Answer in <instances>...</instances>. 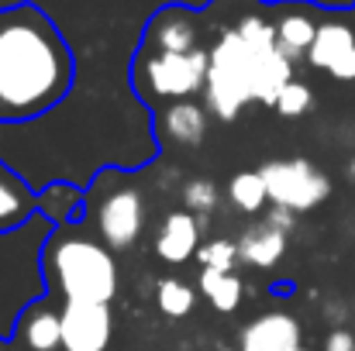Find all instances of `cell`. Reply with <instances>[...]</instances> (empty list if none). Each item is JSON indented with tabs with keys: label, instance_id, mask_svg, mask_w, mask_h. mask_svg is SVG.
<instances>
[{
	"label": "cell",
	"instance_id": "cell-9",
	"mask_svg": "<svg viewBox=\"0 0 355 351\" xmlns=\"http://www.w3.org/2000/svg\"><path fill=\"white\" fill-rule=\"evenodd\" d=\"M307 62L314 69L331 73L335 80H355V35L345 24H321L318 38L307 52Z\"/></svg>",
	"mask_w": 355,
	"mask_h": 351
},
{
	"label": "cell",
	"instance_id": "cell-26",
	"mask_svg": "<svg viewBox=\"0 0 355 351\" xmlns=\"http://www.w3.org/2000/svg\"><path fill=\"white\" fill-rule=\"evenodd\" d=\"M345 179H349V183L355 186V155L349 159V162H345Z\"/></svg>",
	"mask_w": 355,
	"mask_h": 351
},
{
	"label": "cell",
	"instance_id": "cell-19",
	"mask_svg": "<svg viewBox=\"0 0 355 351\" xmlns=\"http://www.w3.org/2000/svg\"><path fill=\"white\" fill-rule=\"evenodd\" d=\"M155 303H159V310H162L166 317L180 321V317H187V314L193 310L197 289H193L190 282L176 279V276H166V279H159V286H155Z\"/></svg>",
	"mask_w": 355,
	"mask_h": 351
},
{
	"label": "cell",
	"instance_id": "cell-15",
	"mask_svg": "<svg viewBox=\"0 0 355 351\" xmlns=\"http://www.w3.org/2000/svg\"><path fill=\"white\" fill-rule=\"evenodd\" d=\"M17 341L28 351L62 348V314L52 307H28L17 321Z\"/></svg>",
	"mask_w": 355,
	"mask_h": 351
},
{
	"label": "cell",
	"instance_id": "cell-11",
	"mask_svg": "<svg viewBox=\"0 0 355 351\" xmlns=\"http://www.w3.org/2000/svg\"><path fill=\"white\" fill-rule=\"evenodd\" d=\"M155 131L162 141L193 148L207 138V107L193 100H169L166 107L155 111Z\"/></svg>",
	"mask_w": 355,
	"mask_h": 351
},
{
	"label": "cell",
	"instance_id": "cell-31",
	"mask_svg": "<svg viewBox=\"0 0 355 351\" xmlns=\"http://www.w3.org/2000/svg\"><path fill=\"white\" fill-rule=\"evenodd\" d=\"M352 83H355V80H352Z\"/></svg>",
	"mask_w": 355,
	"mask_h": 351
},
{
	"label": "cell",
	"instance_id": "cell-30",
	"mask_svg": "<svg viewBox=\"0 0 355 351\" xmlns=\"http://www.w3.org/2000/svg\"><path fill=\"white\" fill-rule=\"evenodd\" d=\"M352 310H355V303H352Z\"/></svg>",
	"mask_w": 355,
	"mask_h": 351
},
{
	"label": "cell",
	"instance_id": "cell-4",
	"mask_svg": "<svg viewBox=\"0 0 355 351\" xmlns=\"http://www.w3.org/2000/svg\"><path fill=\"white\" fill-rule=\"evenodd\" d=\"M211 52H148L138 62L141 93L155 100H190L207 87Z\"/></svg>",
	"mask_w": 355,
	"mask_h": 351
},
{
	"label": "cell",
	"instance_id": "cell-6",
	"mask_svg": "<svg viewBox=\"0 0 355 351\" xmlns=\"http://www.w3.org/2000/svg\"><path fill=\"white\" fill-rule=\"evenodd\" d=\"M145 214H148V207H145L141 193L131 186H118L97 204L94 224H97L101 241L111 251H128L145 231Z\"/></svg>",
	"mask_w": 355,
	"mask_h": 351
},
{
	"label": "cell",
	"instance_id": "cell-8",
	"mask_svg": "<svg viewBox=\"0 0 355 351\" xmlns=\"http://www.w3.org/2000/svg\"><path fill=\"white\" fill-rule=\"evenodd\" d=\"M304 341V327L286 310H266L241 327L238 348L241 351H293Z\"/></svg>",
	"mask_w": 355,
	"mask_h": 351
},
{
	"label": "cell",
	"instance_id": "cell-16",
	"mask_svg": "<svg viewBox=\"0 0 355 351\" xmlns=\"http://www.w3.org/2000/svg\"><path fill=\"white\" fill-rule=\"evenodd\" d=\"M318 28H321V24H314L311 14L290 10V14H283V17L276 21V48H279L290 62L307 59V52H311V45H314V38H318Z\"/></svg>",
	"mask_w": 355,
	"mask_h": 351
},
{
	"label": "cell",
	"instance_id": "cell-3",
	"mask_svg": "<svg viewBox=\"0 0 355 351\" xmlns=\"http://www.w3.org/2000/svg\"><path fill=\"white\" fill-rule=\"evenodd\" d=\"M45 272L62 300L111 303L118 296V262L104 241L55 234L45 244Z\"/></svg>",
	"mask_w": 355,
	"mask_h": 351
},
{
	"label": "cell",
	"instance_id": "cell-27",
	"mask_svg": "<svg viewBox=\"0 0 355 351\" xmlns=\"http://www.w3.org/2000/svg\"><path fill=\"white\" fill-rule=\"evenodd\" d=\"M293 351H311V348H304V345H300V348H293Z\"/></svg>",
	"mask_w": 355,
	"mask_h": 351
},
{
	"label": "cell",
	"instance_id": "cell-20",
	"mask_svg": "<svg viewBox=\"0 0 355 351\" xmlns=\"http://www.w3.org/2000/svg\"><path fill=\"white\" fill-rule=\"evenodd\" d=\"M197 262L200 269H218V272H235V262H241L238 255V241L228 237H211L197 248Z\"/></svg>",
	"mask_w": 355,
	"mask_h": 351
},
{
	"label": "cell",
	"instance_id": "cell-17",
	"mask_svg": "<svg viewBox=\"0 0 355 351\" xmlns=\"http://www.w3.org/2000/svg\"><path fill=\"white\" fill-rule=\"evenodd\" d=\"M200 293L218 314H235L245 296V282L235 272H218V269H200Z\"/></svg>",
	"mask_w": 355,
	"mask_h": 351
},
{
	"label": "cell",
	"instance_id": "cell-12",
	"mask_svg": "<svg viewBox=\"0 0 355 351\" xmlns=\"http://www.w3.org/2000/svg\"><path fill=\"white\" fill-rule=\"evenodd\" d=\"M145 42L152 52H193V48H200L197 45V21L180 7L159 10L148 24Z\"/></svg>",
	"mask_w": 355,
	"mask_h": 351
},
{
	"label": "cell",
	"instance_id": "cell-7",
	"mask_svg": "<svg viewBox=\"0 0 355 351\" xmlns=\"http://www.w3.org/2000/svg\"><path fill=\"white\" fill-rule=\"evenodd\" d=\"M114 338V317L107 303L66 300L62 307V351H107Z\"/></svg>",
	"mask_w": 355,
	"mask_h": 351
},
{
	"label": "cell",
	"instance_id": "cell-29",
	"mask_svg": "<svg viewBox=\"0 0 355 351\" xmlns=\"http://www.w3.org/2000/svg\"><path fill=\"white\" fill-rule=\"evenodd\" d=\"M0 351H7V348H3V341H0Z\"/></svg>",
	"mask_w": 355,
	"mask_h": 351
},
{
	"label": "cell",
	"instance_id": "cell-13",
	"mask_svg": "<svg viewBox=\"0 0 355 351\" xmlns=\"http://www.w3.org/2000/svg\"><path fill=\"white\" fill-rule=\"evenodd\" d=\"M238 255L252 269H272L286 255V231L269 221H259V224L245 228V234L238 237Z\"/></svg>",
	"mask_w": 355,
	"mask_h": 351
},
{
	"label": "cell",
	"instance_id": "cell-28",
	"mask_svg": "<svg viewBox=\"0 0 355 351\" xmlns=\"http://www.w3.org/2000/svg\"><path fill=\"white\" fill-rule=\"evenodd\" d=\"M225 351H241V348H225Z\"/></svg>",
	"mask_w": 355,
	"mask_h": 351
},
{
	"label": "cell",
	"instance_id": "cell-18",
	"mask_svg": "<svg viewBox=\"0 0 355 351\" xmlns=\"http://www.w3.org/2000/svg\"><path fill=\"white\" fill-rule=\"evenodd\" d=\"M228 200L235 204L241 214H259V210H266V204H269V190H266L262 172H255V169L235 172L232 183H228Z\"/></svg>",
	"mask_w": 355,
	"mask_h": 351
},
{
	"label": "cell",
	"instance_id": "cell-23",
	"mask_svg": "<svg viewBox=\"0 0 355 351\" xmlns=\"http://www.w3.org/2000/svg\"><path fill=\"white\" fill-rule=\"evenodd\" d=\"M324 351H355V334L349 327H331L324 338Z\"/></svg>",
	"mask_w": 355,
	"mask_h": 351
},
{
	"label": "cell",
	"instance_id": "cell-5",
	"mask_svg": "<svg viewBox=\"0 0 355 351\" xmlns=\"http://www.w3.org/2000/svg\"><path fill=\"white\" fill-rule=\"evenodd\" d=\"M259 172L266 179L272 207L307 214L331 197V179L307 159H276V162H266Z\"/></svg>",
	"mask_w": 355,
	"mask_h": 351
},
{
	"label": "cell",
	"instance_id": "cell-21",
	"mask_svg": "<svg viewBox=\"0 0 355 351\" xmlns=\"http://www.w3.org/2000/svg\"><path fill=\"white\" fill-rule=\"evenodd\" d=\"M218 204H221V193H218V186H214L211 179H190V183L183 186V210L197 214L200 221H204L207 214H214ZM204 224H207V221H204Z\"/></svg>",
	"mask_w": 355,
	"mask_h": 351
},
{
	"label": "cell",
	"instance_id": "cell-24",
	"mask_svg": "<svg viewBox=\"0 0 355 351\" xmlns=\"http://www.w3.org/2000/svg\"><path fill=\"white\" fill-rule=\"evenodd\" d=\"M321 314H324V321H328L331 327H345L349 314H355V310H349V307H345V300H328Z\"/></svg>",
	"mask_w": 355,
	"mask_h": 351
},
{
	"label": "cell",
	"instance_id": "cell-10",
	"mask_svg": "<svg viewBox=\"0 0 355 351\" xmlns=\"http://www.w3.org/2000/svg\"><path fill=\"white\" fill-rule=\"evenodd\" d=\"M200 228L204 221L190 210H169L159 224L155 234V255L166 262V265H183L190 258H197V248L204 244L200 241Z\"/></svg>",
	"mask_w": 355,
	"mask_h": 351
},
{
	"label": "cell",
	"instance_id": "cell-1",
	"mask_svg": "<svg viewBox=\"0 0 355 351\" xmlns=\"http://www.w3.org/2000/svg\"><path fill=\"white\" fill-rule=\"evenodd\" d=\"M73 83V52L31 3L0 10V120H24L55 107Z\"/></svg>",
	"mask_w": 355,
	"mask_h": 351
},
{
	"label": "cell",
	"instance_id": "cell-25",
	"mask_svg": "<svg viewBox=\"0 0 355 351\" xmlns=\"http://www.w3.org/2000/svg\"><path fill=\"white\" fill-rule=\"evenodd\" d=\"M293 217H297V214H293V210H286V207H272V210L266 214V221H269V224L283 228L286 234L293 231Z\"/></svg>",
	"mask_w": 355,
	"mask_h": 351
},
{
	"label": "cell",
	"instance_id": "cell-14",
	"mask_svg": "<svg viewBox=\"0 0 355 351\" xmlns=\"http://www.w3.org/2000/svg\"><path fill=\"white\" fill-rule=\"evenodd\" d=\"M38 200L31 193V186L10 169L0 162V234L17 231L31 214H35Z\"/></svg>",
	"mask_w": 355,
	"mask_h": 351
},
{
	"label": "cell",
	"instance_id": "cell-2",
	"mask_svg": "<svg viewBox=\"0 0 355 351\" xmlns=\"http://www.w3.org/2000/svg\"><path fill=\"white\" fill-rule=\"evenodd\" d=\"M293 80V62L276 48V24L262 14H245L238 28L221 31L207 66V111L235 120L248 100L276 104L279 90Z\"/></svg>",
	"mask_w": 355,
	"mask_h": 351
},
{
	"label": "cell",
	"instance_id": "cell-22",
	"mask_svg": "<svg viewBox=\"0 0 355 351\" xmlns=\"http://www.w3.org/2000/svg\"><path fill=\"white\" fill-rule=\"evenodd\" d=\"M311 107H314V93H311V87L300 83V80H290V83L279 90L276 104H272V111L279 117H304V114H311Z\"/></svg>",
	"mask_w": 355,
	"mask_h": 351
}]
</instances>
